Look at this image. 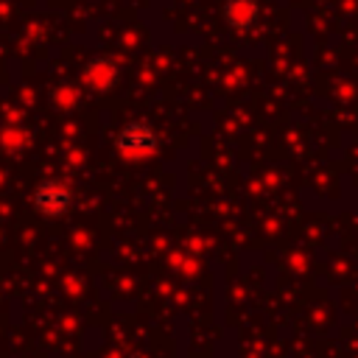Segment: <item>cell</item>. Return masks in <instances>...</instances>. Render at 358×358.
Returning a JSON list of instances; mask_svg holds the SVG:
<instances>
[{
  "label": "cell",
  "mask_w": 358,
  "mask_h": 358,
  "mask_svg": "<svg viewBox=\"0 0 358 358\" xmlns=\"http://www.w3.org/2000/svg\"><path fill=\"white\" fill-rule=\"evenodd\" d=\"M117 151L126 154L129 159H140V157H148L157 151V134L143 126V123H131L126 126L120 134H117Z\"/></svg>",
  "instance_id": "7a4b0ae2"
},
{
  "label": "cell",
  "mask_w": 358,
  "mask_h": 358,
  "mask_svg": "<svg viewBox=\"0 0 358 358\" xmlns=\"http://www.w3.org/2000/svg\"><path fill=\"white\" fill-rule=\"evenodd\" d=\"M70 204H73V193H70V187H67L64 182H59V179H45V182H39L36 190H34V207H36L45 218H59V215H64V213L70 210Z\"/></svg>",
  "instance_id": "6da1fadb"
}]
</instances>
